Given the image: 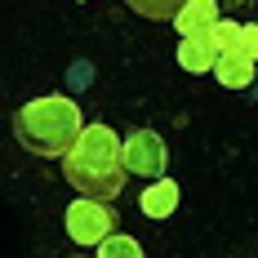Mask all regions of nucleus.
I'll list each match as a JSON object with an SVG mask.
<instances>
[{
    "mask_svg": "<svg viewBox=\"0 0 258 258\" xmlns=\"http://www.w3.org/2000/svg\"><path fill=\"white\" fill-rule=\"evenodd\" d=\"M62 178L76 187L80 196L94 201H116L125 187L129 169H125V138H116V129L94 120L85 125L80 143L62 156Z\"/></svg>",
    "mask_w": 258,
    "mask_h": 258,
    "instance_id": "1",
    "label": "nucleus"
},
{
    "mask_svg": "<svg viewBox=\"0 0 258 258\" xmlns=\"http://www.w3.org/2000/svg\"><path fill=\"white\" fill-rule=\"evenodd\" d=\"M98 258H143V245L134 240V236H120V232H111L98 245Z\"/></svg>",
    "mask_w": 258,
    "mask_h": 258,
    "instance_id": "10",
    "label": "nucleus"
},
{
    "mask_svg": "<svg viewBox=\"0 0 258 258\" xmlns=\"http://www.w3.org/2000/svg\"><path fill=\"white\" fill-rule=\"evenodd\" d=\"M214 76H218L223 89H249L254 85V58L240 49H223L218 62H214Z\"/></svg>",
    "mask_w": 258,
    "mask_h": 258,
    "instance_id": "6",
    "label": "nucleus"
},
{
    "mask_svg": "<svg viewBox=\"0 0 258 258\" xmlns=\"http://www.w3.org/2000/svg\"><path fill=\"white\" fill-rule=\"evenodd\" d=\"M85 134V116H80L76 98L67 94H40L14 111V138L18 147L45 160H62Z\"/></svg>",
    "mask_w": 258,
    "mask_h": 258,
    "instance_id": "2",
    "label": "nucleus"
},
{
    "mask_svg": "<svg viewBox=\"0 0 258 258\" xmlns=\"http://www.w3.org/2000/svg\"><path fill=\"white\" fill-rule=\"evenodd\" d=\"M165 165H169L165 138L156 129H129V138H125V169L129 174H138V178H165Z\"/></svg>",
    "mask_w": 258,
    "mask_h": 258,
    "instance_id": "4",
    "label": "nucleus"
},
{
    "mask_svg": "<svg viewBox=\"0 0 258 258\" xmlns=\"http://www.w3.org/2000/svg\"><path fill=\"white\" fill-rule=\"evenodd\" d=\"M218 40H214V31H205V36H182L178 45V67L182 72H191V76H205V72H214V62H218Z\"/></svg>",
    "mask_w": 258,
    "mask_h": 258,
    "instance_id": "5",
    "label": "nucleus"
},
{
    "mask_svg": "<svg viewBox=\"0 0 258 258\" xmlns=\"http://www.w3.org/2000/svg\"><path fill=\"white\" fill-rule=\"evenodd\" d=\"M116 209L107 205V201H94V196H80L67 205V236L76 240V245H103L107 236L116 232Z\"/></svg>",
    "mask_w": 258,
    "mask_h": 258,
    "instance_id": "3",
    "label": "nucleus"
},
{
    "mask_svg": "<svg viewBox=\"0 0 258 258\" xmlns=\"http://www.w3.org/2000/svg\"><path fill=\"white\" fill-rule=\"evenodd\" d=\"M178 182L174 178H152V187L138 196V209L147 214V218H169L174 209H178Z\"/></svg>",
    "mask_w": 258,
    "mask_h": 258,
    "instance_id": "8",
    "label": "nucleus"
},
{
    "mask_svg": "<svg viewBox=\"0 0 258 258\" xmlns=\"http://www.w3.org/2000/svg\"><path fill=\"white\" fill-rule=\"evenodd\" d=\"M129 9L138 14V18H152V23H174L178 18V9L187 0H125Z\"/></svg>",
    "mask_w": 258,
    "mask_h": 258,
    "instance_id": "9",
    "label": "nucleus"
},
{
    "mask_svg": "<svg viewBox=\"0 0 258 258\" xmlns=\"http://www.w3.org/2000/svg\"><path fill=\"white\" fill-rule=\"evenodd\" d=\"M218 23H223L218 18V0H187L178 9V18H174V27H178L182 36H205Z\"/></svg>",
    "mask_w": 258,
    "mask_h": 258,
    "instance_id": "7",
    "label": "nucleus"
}]
</instances>
